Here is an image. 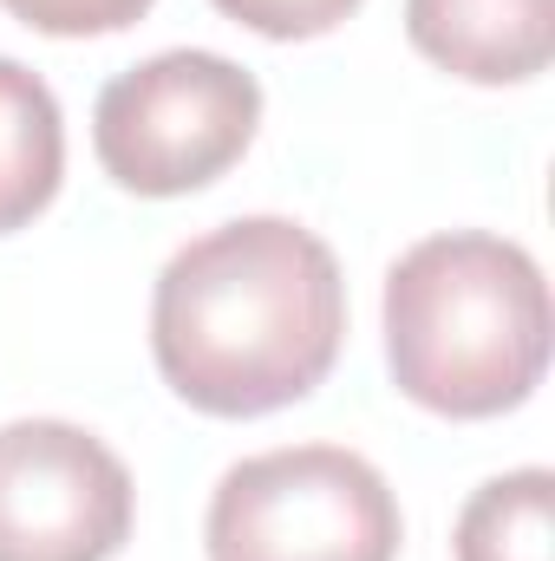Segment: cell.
<instances>
[{"label": "cell", "instance_id": "6da1fadb", "mask_svg": "<svg viewBox=\"0 0 555 561\" xmlns=\"http://www.w3.org/2000/svg\"><path fill=\"white\" fill-rule=\"evenodd\" d=\"M347 340L333 249L287 216H236L183 242L150 294L163 386L209 419H262L307 399Z\"/></svg>", "mask_w": 555, "mask_h": 561}, {"label": "cell", "instance_id": "7a4b0ae2", "mask_svg": "<svg viewBox=\"0 0 555 561\" xmlns=\"http://www.w3.org/2000/svg\"><path fill=\"white\" fill-rule=\"evenodd\" d=\"M393 386L438 419H503L550 373V280L530 249L451 229L386 275Z\"/></svg>", "mask_w": 555, "mask_h": 561}, {"label": "cell", "instance_id": "3957f363", "mask_svg": "<svg viewBox=\"0 0 555 561\" xmlns=\"http://www.w3.org/2000/svg\"><path fill=\"white\" fill-rule=\"evenodd\" d=\"M399 496L347 444H281L223 470L203 556L209 561H399Z\"/></svg>", "mask_w": 555, "mask_h": 561}, {"label": "cell", "instance_id": "277c9868", "mask_svg": "<svg viewBox=\"0 0 555 561\" xmlns=\"http://www.w3.org/2000/svg\"><path fill=\"white\" fill-rule=\"evenodd\" d=\"M262 125V85L223 53L177 46L99 92L92 150L132 196H190L242 163Z\"/></svg>", "mask_w": 555, "mask_h": 561}, {"label": "cell", "instance_id": "5b68a950", "mask_svg": "<svg viewBox=\"0 0 555 561\" xmlns=\"http://www.w3.org/2000/svg\"><path fill=\"white\" fill-rule=\"evenodd\" d=\"M125 457L66 419L0 424V561H112L132 542Z\"/></svg>", "mask_w": 555, "mask_h": 561}, {"label": "cell", "instance_id": "8992f818", "mask_svg": "<svg viewBox=\"0 0 555 561\" xmlns=\"http://www.w3.org/2000/svg\"><path fill=\"white\" fill-rule=\"evenodd\" d=\"M406 39L471 85H523L555 59V0H406Z\"/></svg>", "mask_w": 555, "mask_h": 561}, {"label": "cell", "instance_id": "52a82bcc", "mask_svg": "<svg viewBox=\"0 0 555 561\" xmlns=\"http://www.w3.org/2000/svg\"><path fill=\"white\" fill-rule=\"evenodd\" d=\"M66 176V118L39 72L0 53V236L26 229Z\"/></svg>", "mask_w": 555, "mask_h": 561}, {"label": "cell", "instance_id": "ba28073f", "mask_svg": "<svg viewBox=\"0 0 555 561\" xmlns=\"http://www.w3.org/2000/svg\"><path fill=\"white\" fill-rule=\"evenodd\" d=\"M451 549L457 561H555V477L530 463L471 490Z\"/></svg>", "mask_w": 555, "mask_h": 561}, {"label": "cell", "instance_id": "9c48e42d", "mask_svg": "<svg viewBox=\"0 0 555 561\" xmlns=\"http://www.w3.org/2000/svg\"><path fill=\"white\" fill-rule=\"evenodd\" d=\"M20 26L53 33V39H92V33H125L150 13V0H0Z\"/></svg>", "mask_w": 555, "mask_h": 561}, {"label": "cell", "instance_id": "30bf717a", "mask_svg": "<svg viewBox=\"0 0 555 561\" xmlns=\"http://www.w3.org/2000/svg\"><path fill=\"white\" fill-rule=\"evenodd\" d=\"M209 7L262 39H320L347 13H360V0H209Z\"/></svg>", "mask_w": 555, "mask_h": 561}]
</instances>
